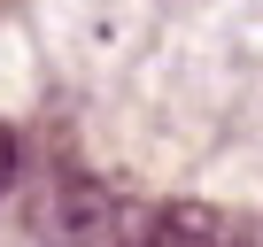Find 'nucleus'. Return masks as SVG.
I'll return each instance as SVG.
<instances>
[{"label":"nucleus","instance_id":"1","mask_svg":"<svg viewBox=\"0 0 263 247\" xmlns=\"http://www.w3.org/2000/svg\"><path fill=\"white\" fill-rule=\"evenodd\" d=\"M39 247H116V193L85 170H54L47 193H31Z\"/></svg>","mask_w":263,"mask_h":247},{"label":"nucleus","instance_id":"2","mask_svg":"<svg viewBox=\"0 0 263 247\" xmlns=\"http://www.w3.org/2000/svg\"><path fill=\"white\" fill-rule=\"evenodd\" d=\"M116 247H224V216L209 201H171V209H155L140 232L116 239Z\"/></svg>","mask_w":263,"mask_h":247},{"label":"nucleus","instance_id":"3","mask_svg":"<svg viewBox=\"0 0 263 247\" xmlns=\"http://www.w3.org/2000/svg\"><path fill=\"white\" fill-rule=\"evenodd\" d=\"M8 178H16V132L0 123V193H8Z\"/></svg>","mask_w":263,"mask_h":247}]
</instances>
